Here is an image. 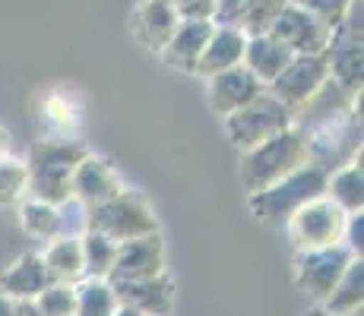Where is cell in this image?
<instances>
[{"label":"cell","mask_w":364,"mask_h":316,"mask_svg":"<svg viewBox=\"0 0 364 316\" xmlns=\"http://www.w3.org/2000/svg\"><path fill=\"white\" fill-rule=\"evenodd\" d=\"M311 161V146L301 126L291 124L289 130L276 133V136L263 139L260 146L244 152L241 161V180L247 187V193H263L272 184H279L282 178H289L291 171L304 168Z\"/></svg>","instance_id":"cell-1"},{"label":"cell","mask_w":364,"mask_h":316,"mask_svg":"<svg viewBox=\"0 0 364 316\" xmlns=\"http://www.w3.org/2000/svg\"><path fill=\"white\" fill-rule=\"evenodd\" d=\"M320 193H326V171L307 161L304 168L291 171L289 178H282L269 190L250 193V212L260 222H285L298 206H304L307 200H314Z\"/></svg>","instance_id":"cell-2"},{"label":"cell","mask_w":364,"mask_h":316,"mask_svg":"<svg viewBox=\"0 0 364 316\" xmlns=\"http://www.w3.org/2000/svg\"><path fill=\"white\" fill-rule=\"evenodd\" d=\"M295 124V111L285 108L276 95L269 92H260L254 102H247L244 108L225 114V133L228 139L237 146V149H254L260 146L263 139L276 136V133L289 130Z\"/></svg>","instance_id":"cell-3"},{"label":"cell","mask_w":364,"mask_h":316,"mask_svg":"<svg viewBox=\"0 0 364 316\" xmlns=\"http://www.w3.org/2000/svg\"><path fill=\"white\" fill-rule=\"evenodd\" d=\"M80 158H86L82 146H70L64 143H41L35 146V161L29 171V190L38 196L41 202H51V206H60V202L70 200V178H73V168L80 165Z\"/></svg>","instance_id":"cell-4"},{"label":"cell","mask_w":364,"mask_h":316,"mask_svg":"<svg viewBox=\"0 0 364 316\" xmlns=\"http://www.w3.org/2000/svg\"><path fill=\"white\" fill-rule=\"evenodd\" d=\"M289 237L295 241L298 250H314V247H330V244H342L346 237L348 212L330 196H314L304 206H298L289 215Z\"/></svg>","instance_id":"cell-5"},{"label":"cell","mask_w":364,"mask_h":316,"mask_svg":"<svg viewBox=\"0 0 364 316\" xmlns=\"http://www.w3.org/2000/svg\"><path fill=\"white\" fill-rule=\"evenodd\" d=\"M89 224L92 231L111 237L114 244L121 241H133V237H143V234H156L159 222L156 215L149 212L143 196L136 193H114L111 200L99 202V206H89Z\"/></svg>","instance_id":"cell-6"},{"label":"cell","mask_w":364,"mask_h":316,"mask_svg":"<svg viewBox=\"0 0 364 316\" xmlns=\"http://www.w3.org/2000/svg\"><path fill=\"white\" fill-rule=\"evenodd\" d=\"M352 259H355V253L348 250V244H330V247L298 250V259H295L298 288L304 294H311L314 300L323 304Z\"/></svg>","instance_id":"cell-7"},{"label":"cell","mask_w":364,"mask_h":316,"mask_svg":"<svg viewBox=\"0 0 364 316\" xmlns=\"http://www.w3.org/2000/svg\"><path fill=\"white\" fill-rule=\"evenodd\" d=\"M326 80H330V60H326V51L323 54H295V58L285 63L282 73L269 82L266 92L276 95L285 108L298 111Z\"/></svg>","instance_id":"cell-8"},{"label":"cell","mask_w":364,"mask_h":316,"mask_svg":"<svg viewBox=\"0 0 364 316\" xmlns=\"http://www.w3.org/2000/svg\"><path fill=\"white\" fill-rule=\"evenodd\" d=\"M266 32L276 35L291 54H323L333 38L330 26L320 23L314 13H307L295 0H289V4L282 6V13L272 19V26Z\"/></svg>","instance_id":"cell-9"},{"label":"cell","mask_w":364,"mask_h":316,"mask_svg":"<svg viewBox=\"0 0 364 316\" xmlns=\"http://www.w3.org/2000/svg\"><path fill=\"white\" fill-rule=\"evenodd\" d=\"M159 272H162V241H159V234H143L117 244L108 276L114 285H127L139 282V278H152Z\"/></svg>","instance_id":"cell-10"},{"label":"cell","mask_w":364,"mask_h":316,"mask_svg":"<svg viewBox=\"0 0 364 316\" xmlns=\"http://www.w3.org/2000/svg\"><path fill=\"white\" fill-rule=\"evenodd\" d=\"M260 92H266V86L244 63H235V67L219 70V73L209 76V108L222 117L244 108L247 102H254Z\"/></svg>","instance_id":"cell-11"},{"label":"cell","mask_w":364,"mask_h":316,"mask_svg":"<svg viewBox=\"0 0 364 316\" xmlns=\"http://www.w3.org/2000/svg\"><path fill=\"white\" fill-rule=\"evenodd\" d=\"M178 23L181 16L174 13L171 4H165V0H139L130 13V35L146 51L159 54L174 35V29H178Z\"/></svg>","instance_id":"cell-12"},{"label":"cell","mask_w":364,"mask_h":316,"mask_svg":"<svg viewBox=\"0 0 364 316\" xmlns=\"http://www.w3.org/2000/svg\"><path fill=\"white\" fill-rule=\"evenodd\" d=\"M213 19H181L174 35L168 38V45L162 48V60L171 70H181V73H197L200 54L206 48L209 35H213Z\"/></svg>","instance_id":"cell-13"},{"label":"cell","mask_w":364,"mask_h":316,"mask_svg":"<svg viewBox=\"0 0 364 316\" xmlns=\"http://www.w3.org/2000/svg\"><path fill=\"white\" fill-rule=\"evenodd\" d=\"M291 58H295V54H291L289 48L276 38V35L257 32V35H247V45H244L241 63L263 82V86H269V82L285 70V63H289Z\"/></svg>","instance_id":"cell-14"},{"label":"cell","mask_w":364,"mask_h":316,"mask_svg":"<svg viewBox=\"0 0 364 316\" xmlns=\"http://www.w3.org/2000/svg\"><path fill=\"white\" fill-rule=\"evenodd\" d=\"M244 45H247V32L237 29V26H213L206 48L200 54L197 73L200 76H213L219 70H228L235 63H241L244 58Z\"/></svg>","instance_id":"cell-15"},{"label":"cell","mask_w":364,"mask_h":316,"mask_svg":"<svg viewBox=\"0 0 364 316\" xmlns=\"http://www.w3.org/2000/svg\"><path fill=\"white\" fill-rule=\"evenodd\" d=\"M70 190L80 196L89 206H99V202L111 200L114 193H121V180L111 171V165H105L99 158H80V165L73 168V178H70Z\"/></svg>","instance_id":"cell-16"},{"label":"cell","mask_w":364,"mask_h":316,"mask_svg":"<svg viewBox=\"0 0 364 316\" xmlns=\"http://www.w3.org/2000/svg\"><path fill=\"white\" fill-rule=\"evenodd\" d=\"M124 288V304L136 307L146 316H168L171 313V300H174V285L171 278H165L162 272L152 278H139V282L117 285Z\"/></svg>","instance_id":"cell-17"},{"label":"cell","mask_w":364,"mask_h":316,"mask_svg":"<svg viewBox=\"0 0 364 316\" xmlns=\"http://www.w3.org/2000/svg\"><path fill=\"white\" fill-rule=\"evenodd\" d=\"M41 126L48 130V136H51V143H64L70 133L76 130V124H80V117H76V104L70 102L64 92H51L41 102Z\"/></svg>","instance_id":"cell-18"},{"label":"cell","mask_w":364,"mask_h":316,"mask_svg":"<svg viewBox=\"0 0 364 316\" xmlns=\"http://www.w3.org/2000/svg\"><path fill=\"white\" fill-rule=\"evenodd\" d=\"M45 269L51 278H60V282H73V278H80L82 272H86V259H82V241H73V237H67V241H58L51 250L45 253Z\"/></svg>","instance_id":"cell-19"},{"label":"cell","mask_w":364,"mask_h":316,"mask_svg":"<svg viewBox=\"0 0 364 316\" xmlns=\"http://www.w3.org/2000/svg\"><path fill=\"white\" fill-rule=\"evenodd\" d=\"M326 310L333 316H346V313H358L361 310V259H352L342 272V278L336 282L330 291V298L323 300Z\"/></svg>","instance_id":"cell-20"},{"label":"cell","mask_w":364,"mask_h":316,"mask_svg":"<svg viewBox=\"0 0 364 316\" xmlns=\"http://www.w3.org/2000/svg\"><path fill=\"white\" fill-rule=\"evenodd\" d=\"M48 278H51V276H48V269H45V263H41V259L23 256L4 278H0V288H4L6 294L29 298V294H38L41 288L48 285Z\"/></svg>","instance_id":"cell-21"},{"label":"cell","mask_w":364,"mask_h":316,"mask_svg":"<svg viewBox=\"0 0 364 316\" xmlns=\"http://www.w3.org/2000/svg\"><path fill=\"white\" fill-rule=\"evenodd\" d=\"M326 190H330V200H336L348 215L361 212V165L358 161H348L346 168L326 178Z\"/></svg>","instance_id":"cell-22"},{"label":"cell","mask_w":364,"mask_h":316,"mask_svg":"<svg viewBox=\"0 0 364 316\" xmlns=\"http://www.w3.org/2000/svg\"><path fill=\"white\" fill-rule=\"evenodd\" d=\"M117 300L114 288L102 282H89L86 288H76V316H114Z\"/></svg>","instance_id":"cell-23"},{"label":"cell","mask_w":364,"mask_h":316,"mask_svg":"<svg viewBox=\"0 0 364 316\" xmlns=\"http://www.w3.org/2000/svg\"><path fill=\"white\" fill-rule=\"evenodd\" d=\"M114 253H117V244L111 241V237L99 234V231H92V234L82 241V259H86V272L95 278L108 276L111 272V263H114Z\"/></svg>","instance_id":"cell-24"},{"label":"cell","mask_w":364,"mask_h":316,"mask_svg":"<svg viewBox=\"0 0 364 316\" xmlns=\"http://www.w3.org/2000/svg\"><path fill=\"white\" fill-rule=\"evenodd\" d=\"M60 222L64 219H60L58 206H51V202L35 200V202H26L23 206V228L35 237H54L60 228Z\"/></svg>","instance_id":"cell-25"},{"label":"cell","mask_w":364,"mask_h":316,"mask_svg":"<svg viewBox=\"0 0 364 316\" xmlns=\"http://www.w3.org/2000/svg\"><path fill=\"white\" fill-rule=\"evenodd\" d=\"M38 310L41 316H76V288H70V285L41 288Z\"/></svg>","instance_id":"cell-26"},{"label":"cell","mask_w":364,"mask_h":316,"mask_svg":"<svg viewBox=\"0 0 364 316\" xmlns=\"http://www.w3.org/2000/svg\"><path fill=\"white\" fill-rule=\"evenodd\" d=\"M285 4H289V0H247V13H244L241 29L247 35L266 32L272 26V19L282 13Z\"/></svg>","instance_id":"cell-27"},{"label":"cell","mask_w":364,"mask_h":316,"mask_svg":"<svg viewBox=\"0 0 364 316\" xmlns=\"http://www.w3.org/2000/svg\"><path fill=\"white\" fill-rule=\"evenodd\" d=\"M29 190V168L19 161H0V202H16Z\"/></svg>","instance_id":"cell-28"},{"label":"cell","mask_w":364,"mask_h":316,"mask_svg":"<svg viewBox=\"0 0 364 316\" xmlns=\"http://www.w3.org/2000/svg\"><path fill=\"white\" fill-rule=\"evenodd\" d=\"M295 4L304 6L307 13H314V16H317L320 23H326L330 29H336V26L346 19L352 0H295Z\"/></svg>","instance_id":"cell-29"},{"label":"cell","mask_w":364,"mask_h":316,"mask_svg":"<svg viewBox=\"0 0 364 316\" xmlns=\"http://www.w3.org/2000/svg\"><path fill=\"white\" fill-rule=\"evenodd\" d=\"M247 0H213V23L215 26H237L241 29Z\"/></svg>","instance_id":"cell-30"},{"label":"cell","mask_w":364,"mask_h":316,"mask_svg":"<svg viewBox=\"0 0 364 316\" xmlns=\"http://www.w3.org/2000/svg\"><path fill=\"white\" fill-rule=\"evenodd\" d=\"M181 19H213V0H165Z\"/></svg>","instance_id":"cell-31"},{"label":"cell","mask_w":364,"mask_h":316,"mask_svg":"<svg viewBox=\"0 0 364 316\" xmlns=\"http://www.w3.org/2000/svg\"><path fill=\"white\" fill-rule=\"evenodd\" d=\"M114 316H146V313L136 310V307H130V304H121V307L114 310Z\"/></svg>","instance_id":"cell-32"},{"label":"cell","mask_w":364,"mask_h":316,"mask_svg":"<svg viewBox=\"0 0 364 316\" xmlns=\"http://www.w3.org/2000/svg\"><path fill=\"white\" fill-rule=\"evenodd\" d=\"M6 146H10V136L0 130V161H4V156H6Z\"/></svg>","instance_id":"cell-33"},{"label":"cell","mask_w":364,"mask_h":316,"mask_svg":"<svg viewBox=\"0 0 364 316\" xmlns=\"http://www.w3.org/2000/svg\"><path fill=\"white\" fill-rule=\"evenodd\" d=\"M304 316H333L330 310H311V313H304Z\"/></svg>","instance_id":"cell-34"},{"label":"cell","mask_w":364,"mask_h":316,"mask_svg":"<svg viewBox=\"0 0 364 316\" xmlns=\"http://www.w3.org/2000/svg\"><path fill=\"white\" fill-rule=\"evenodd\" d=\"M358 313H361V310H358ZM358 313H346V316H358Z\"/></svg>","instance_id":"cell-35"}]
</instances>
